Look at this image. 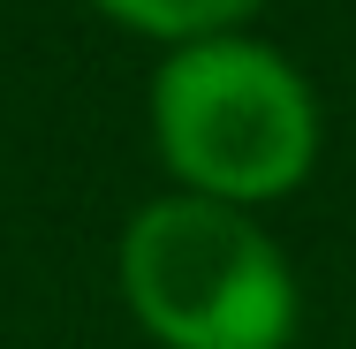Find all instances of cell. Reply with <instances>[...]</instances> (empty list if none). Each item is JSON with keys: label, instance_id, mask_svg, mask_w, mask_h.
<instances>
[{"label": "cell", "instance_id": "3957f363", "mask_svg": "<svg viewBox=\"0 0 356 349\" xmlns=\"http://www.w3.org/2000/svg\"><path fill=\"white\" fill-rule=\"evenodd\" d=\"M106 15H122V23H137L152 38H227V23H243L258 0H99Z\"/></svg>", "mask_w": 356, "mask_h": 349}, {"label": "cell", "instance_id": "6da1fadb", "mask_svg": "<svg viewBox=\"0 0 356 349\" xmlns=\"http://www.w3.org/2000/svg\"><path fill=\"white\" fill-rule=\"evenodd\" d=\"M159 160L213 205H258L311 175L318 107L273 46L197 38L152 84Z\"/></svg>", "mask_w": 356, "mask_h": 349}, {"label": "cell", "instance_id": "7a4b0ae2", "mask_svg": "<svg viewBox=\"0 0 356 349\" xmlns=\"http://www.w3.org/2000/svg\"><path fill=\"white\" fill-rule=\"evenodd\" d=\"M122 288L167 349H281L296 334V281L243 205L159 198L137 212Z\"/></svg>", "mask_w": 356, "mask_h": 349}]
</instances>
